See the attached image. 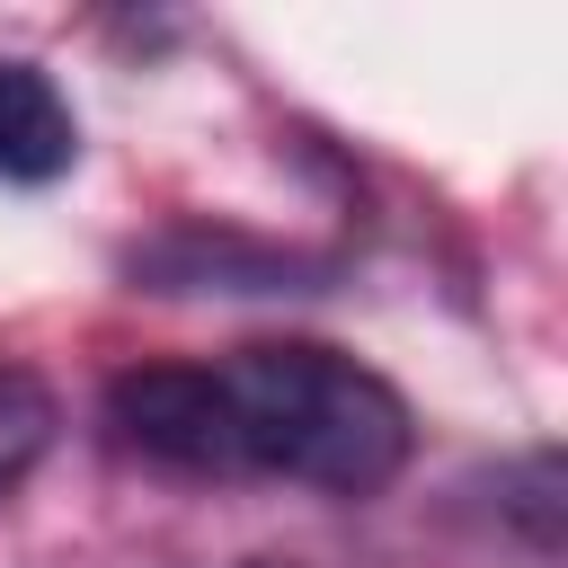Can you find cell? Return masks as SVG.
Listing matches in <instances>:
<instances>
[{"instance_id": "obj_1", "label": "cell", "mask_w": 568, "mask_h": 568, "mask_svg": "<svg viewBox=\"0 0 568 568\" xmlns=\"http://www.w3.org/2000/svg\"><path fill=\"white\" fill-rule=\"evenodd\" d=\"M231 479H293L320 497H373L408 470V399L320 337H266L213 364Z\"/></svg>"}, {"instance_id": "obj_3", "label": "cell", "mask_w": 568, "mask_h": 568, "mask_svg": "<svg viewBox=\"0 0 568 568\" xmlns=\"http://www.w3.org/2000/svg\"><path fill=\"white\" fill-rule=\"evenodd\" d=\"M124 275L142 293H320L328 257L275 248V240H248L222 222H169L124 248Z\"/></svg>"}, {"instance_id": "obj_5", "label": "cell", "mask_w": 568, "mask_h": 568, "mask_svg": "<svg viewBox=\"0 0 568 568\" xmlns=\"http://www.w3.org/2000/svg\"><path fill=\"white\" fill-rule=\"evenodd\" d=\"M53 435H62V399H53V382L27 373V364H0V497L53 453Z\"/></svg>"}, {"instance_id": "obj_4", "label": "cell", "mask_w": 568, "mask_h": 568, "mask_svg": "<svg viewBox=\"0 0 568 568\" xmlns=\"http://www.w3.org/2000/svg\"><path fill=\"white\" fill-rule=\"evenodd\" d=\"M80 160V124L62 106V89L36 62H0V178L9 186H44Z\"/></svg>"}, {"instance_id": "obj_2", "label": "cell", "mask_w": 568, "mask_h": 568, "mask_svg": "<svg viewBox=\"0 0 568 568\" xmlns=\"http://www.w3.org/2000/svg\"><path fill=\"white\" fill-rule=\"evenodd\" d=\"M106 426H115L124 453H142L178 479H231L213 364H133V373H115L106 382Z\"/></svg>"}]
</instances>
